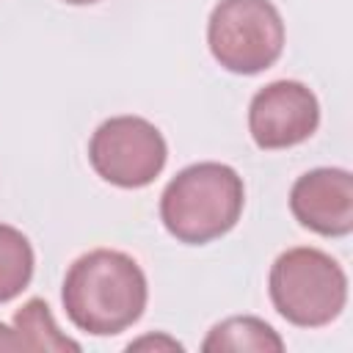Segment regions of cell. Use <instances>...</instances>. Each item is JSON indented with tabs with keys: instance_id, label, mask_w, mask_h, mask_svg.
Here are the masks:
<instances>
[{
	"instance_id": "cell-1",
	"label": "cell",
	"mask_w": 353,
	"mask_h": 353,
	"mask_svg": "<svg viewBox=\"0 0 353 353\" xmlns=\"http://www.w3.org/2000/svg\"><path fill=\"white\" fill-rule=\"evenodd\" d=\"M61 301L74 328L91 336H113L141 320L149 284L130 254L94 248L69 265Z\"/></svg>"
},
{
	"instance_id": "cell-2",
	"label": "cell",
	"mask_w": 353,
	"mask_h": 353,
	"mask_svg": "<svg viewBox=\"0 0 353 353\" xmlns=\"http://www.w3.org/2000/svg\"><path fill=\"white\" fill-rule=\"evenodd\" d=\"M245 204L243 176L226 163H193L182 168L160 196V221L171 237L204 245L234 229Z\"/></svg>"
},
{
	"instance_id": "cell-3",
	"label": "cell",
	"mask_w": 353,
	"mask_h": 353,
	"mask_svg": "<svg viewBox=\"0 0 353 353\" xmlns=\"http://www.w3.org/2000/svg\"><path fill=\"white\" fill-rule=\"evenodd\" d=\"M276 312L298 328L334 323L347 303V276L342 265L312 245L287 248L276 256L268 276Z\"/></svg>"
},
{
	"instance_id": "cell-4",
	"label": "cell",
	"mask_w": 353,
	"mask_h": 353,
	"mask_svg": "<svg viewBox=\"0 0 353 353\" xmlns=\"http://www.w3.org/2000/svg\"><path fill=\"white\" fill-rule=\"evenodd\" d=\"M207 44L226 72L259 74L284 50V19L270 0H221L207 22Z\"/></svg>"
},
{
	"instance_id": "cell-5",
	"label": "cell",
	"mask_w": 353,
	"mask_h": 353,
	"mask_svg": "<svg viewBox=\"0 0 353 353\" xmlns=\"http://www.w3.org/2000/svg\"><path fill=\"white\" fill-rule=\"evenodd\" d=\"M94 171L116 188L152 185L168 160L163 132L141 116H113L102 121L88 141Z\"/></svg>"
},
{
	"instance_id": "cell-6",
	"label": "cell",
	"mask_w": 353,
	"mask_h": 353,
	"mask_svg": "<svg viewBox=\"0 0 353 353\" xmlns=\"http://www.w3.org/2000/svg\"><path fill=\"white\" fill-rule=\"evenodd\" d=\"M320 124V102L298 80L259 88L248 105V132L259 149H290L309 141Z\"/></svg>"
},
{
	"instance_id": "cell-7",
	"label": "cell",
	"mask_w": 353,
	"mask_h": 353,
	"mask_svg": "<svg viewBox=\"0 0 353 353\" xmlns=\"http://www.w3.org/2000/svg\"><path fill=\"white\" fill-rule=\"evenodd\" d=\"M295 221L323 237L353 232V174L347 168H312L290 190Z\"/></svg>"
},
{
	"instance_id": "cell-8",
	"label": "cell",
	"mask_w": 353,
	"mask_h": 353,
	"mask_svg": "<svg viewBox=\"0 0 353 353\" xmlns=\"http://www.w3.org/2000/svg\"><path fill=\"white\" fill-rule=\"evenodd\" d=\"M201 350H207V353H221V350L281 353L284 339L265 320L251 317V314H240V317H226L218 325H212L207 339L201 342Z\"/></svg>"
},
{
	"instance_id": "cell-9",
	"label": "cell",
	"mask_w": 353,
	"mask_h": 353,
	"mask_svg": "<svg viewBox=\"0 0 353 353\" xmlns=\"http://www.w3.org/2000/svg\"><path fill=\"white\" fill-rule=\"evenodd\" d=\"M14 334H17L22 350H52V353L72 350V353H80V345L58 328L50 306L41 298H30L17 309Z\"/></svg>"
},
{
	"instance_id": "cell-10",
	"label": "cell",
	"mask_w": 353,
	"mask_h": 353,
	"mask_svg": "<svg viewBox=\"0 0 353 353\" xmlns=\"http://www.w3.org/2000/svg\"><path fill=\"white\" fill-rule=\"evenodd\" d=\"M33 245L8 223H0V303L17 298L33 279Z\"/></svg>"
},
{
	"instance_id": "cell-11",
	"label": "cell",
	"mask_w": 353,
	"mask_h": 353,
	"mask_svg": "<svg viewBox=\"0 0 353 353\" xmlns=\"http://www.w3.org/2000/svg\"><path fill=\"white\" fill-rule=\"evenodd\" d=\"M143 347H165V350H182V345L176 339H168V336H143L138 342H130L127 350H143Z\"/></svg>"
},
{
	"instance_id": "cell-12",
	"label": "cell",
	"mask_w": 353,
	"mask_h": 353,
	"mask_svg": "<svg viewBox=\"0 0 353 353\" xmlns=\"http://www.w3.org/2000/svg\"><path fill=\"white\" fill-rule=\"evenodd\" d=\"M0 350H19V339L14 334V328L0 323Z\"/></svg>"
},
{
	"instance_id": "cell-13",
	"label": "cell",
	"mask_w": 353,
	"mask_h": 353,
	"mask_svg": "<svg viewBox=\"0 0 353 353\" xmlns=\"http://www.w3.org/2000/svg\"><path fill=\"white\" fill-rule=\"evenodd\" d=\"M63 3H69V6H91L97 0H63Z\"/></svg>"
}]
</instances>
